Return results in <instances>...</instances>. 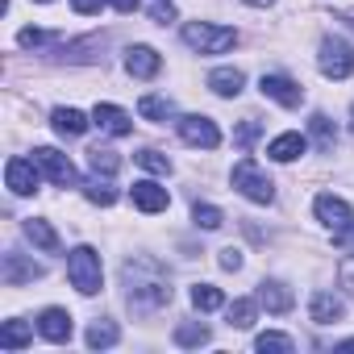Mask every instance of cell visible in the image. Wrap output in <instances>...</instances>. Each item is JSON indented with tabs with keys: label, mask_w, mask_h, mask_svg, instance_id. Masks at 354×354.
<instances>
[{
	"label": "cell",
	"mask_w": 354,
	"mask_h": 354,
	"mask_svg": "<svg viewBox=\"0 0 354 354\" xmlns=\"http://www.w3.org/2000/svg\"><path fill=\"white\" fill-rule=\"evenodd\" d=\"M259 304H263L267 313H288V308L296 304V296H292L288 283H279V279H263V283H259Z\"/></svg>",
	"instance_id": "obj_18"
},
{
	"label": "cell",
	"mask_w": 354,
	"mask_h": 354,
	"mask_svg": "<svg viewBox=\"0 0 354 354\" xmlns=\"http://www.w3.org/2000/svg\"><path fill=\"white\" fill-rule=\"evenodd\" d=\"M71 313L67 308H42L38 313V333L46 337V342H71Z\"/></svg>",
	"instance_id": "obj_14"
},
{
	"label": "cell",
	"mask_w": 354,
	"mask_h": 354,
	"mask_svg": "<svg viewBox=\"0 0 354 354\" xmlns=\"http://www.w3.org/2000/svg\"><path fill=\"white\" fill-rule=\"evenodd\" d=\"M88 162H92V175H117V167H121V158L113 150H104V146L88 150Z\"/></svg>",
	"instance_id": "obj_31"
},
{
	"label": "cell",
	"mask_w": 354,
	"mask_h": 354,
	"mask_svg": "<svg viewBox=\"0 0 354 354\" xmlns=\"http://www.w3.org/2000/svg\"><path fill=\"white\" fill-rule=\"evenodd\" d=\"M100 5H109V0H71V9H75L80 17H92V13H100Z\"/></svg>",
	"instance_id": "obj_39"
},
{
	"label": "cell",
	"mask_w": 354,
	"mask_h": 354,
	"mask_svg": "<svg viewBox=\"0 0 354 354\" xmlns=\"http://www.w3.org/2000/svg\"><path fill=\"white\" fill-rule=\"evenodd\" d=\"M337 275H342V283H346V288H354V254L337 267Z\"/></svg>",
	"instance_id": "obj_40"
},
{
	"label": "cell",
	"mask_w": 354,
	"mask_h": 354,
	"mask_svg": "<svg viewBox=\"0 0 354 354\" xmlns=\"http://www.w3.org/2000/svg\"><path fill=\"white\" fill-rule=\"evenodd\" d=\"M125 71H129L133 80H154V75L162 71V59H158L154 46H129V50H125Z\"/></svg>",
	"instance_id": "obj_13"
},
{
	"label": "cell",
	"mask_w": 354,
	"mask_h": 354,
	"mask_svg": "<svg viewBox=\"0 0 354 354\" xmlns=\"http://www.w3.org/2000/svg\"><path fill=\"white\" fill-rule=\"evenodd\" d=\"M337 350H354V337H346V342H337Z\"/></svg>",
	"instance_id": "obj_43"
},
{
	"label": "cell",
	"mask_w": 354,
	"mask_h": 354,
	"mask_svg": "<svg viewBox=\"0 0 354 354\" xmlns=\"http://www.w3.org/2000/svg\"><path fill=\"white\" fill-rule=\"evenodd\" d=\"M230 184H234L250 205H271V201H275V184L267 180V171H263L254 158H238V162H234Z\"/></svg>",
	"instance_id": "obj_3"
},
{
	"label": "cell",
	"mask_w": 354,
	"mask_h": 354,
	"mask_svg": "<svg viewBox=\"0 0 354 354\" xmlns=\"http://www.w3.org/2000/svg\"><path fill=\"white\" fill-rule=\"evenodd\" d=\"M192 304H196L201 313H213V308L225 304V296H221V288H213V283H196V288H192Z\"/></svg>",
	"instance_id": "obj_29"
},
{
	"label": "cell",
	"mask_w": 354,
	"mask_h": 354,
	"mask_svg": "<svg viewBox=\"0 0 354 354\" xmlns=\"http://www.w3.org/2000/svg\"><path fill=\"white\" fill-rule=\"evenodd\" d=\"M34 162L42 167V175H46L50 184H59V188H84L75 162H71L63 150H55V146H38V150H34Z\"/></svg>",
	"instance_id": "obj_5"
},
{
	"label": "cell",
	"mask_w": 354,
	"mask_h": 354,
	"mask_svg": "<svg viewBox=\"0 0 354 354\" xmlns=\"http://www.w3.org/2000/svg\"><path fill=\"white\" fill-rule=\"evenodd\" d=\"M84 196H88L92 205H100V209H109V205L117 201L113 184H109V180H100V175H96V180H88V184H84Z\"/></svg>",
	"instance_id": "obj_30"
},
{
	"label": "cell",
	"mask_w": 354,
	"mask_h": 354,
	"mask_svg": "<svg viewBox=\"0 0 354 354\" xmlns=\"http://www.w3.org/2000/svg\"><path fill=\"white\" fill-rule=\"evenodd\" d=\"M350 129H354V109H350Z\"/></svg>",
	"instance_id": "obj_45"
},
{
	"label": "cell",
	"mask_w": 354,
	"mask_h": 354,
	"mask_svg": "<svg viewBox=\"0 0 354 354\" xmlns=\"http://www.w3.org/2000/svg\"><path fill=\"white\" fill-rule=\"evenodd\" d=\"M254 313H259V300L238 296V300L230 304V325H234V329H250V325H254Z\"/></svg>",
	"instance_id": "obj_27"
},
{
	"label": "cell",
	"mask_w": 354,
	"mask_h": 354,
	"mask_svg": "<svg viewBox=\"0 0 354 354\" xmlns=\"http://www.w3.org/2000/svg\"><path fill=\"white\" fill-rule=\"evenodd\" d=\"M259 92H263L267 100L283 104V109H296V104L304 100V88H300L296 80H288V75H263V80H259Z\"/></svg>",
	"instance_id": "obj_11"
},
{
	"label": "cell",
	"mask_w": 354,
	"mask_h": 354,
	"mask_svg": "<svg viewBox=\"0 0 354 354\" xmlns=\"http://www.w3.org/2000/svg\"><path fill=\"white\" fill-rule=\"evenodd\" d=\"M133 158H138V167H146L150 175H171V158H167L162 150H138Z\"/></svg>",
	"instance_id": "obj_33"
},
{
	"label": "cell",
	"mask_w": 354,
	"mask_h": 354,
	"mask_svg": "<svg viewBox=\"0 0 354 354\" xmlns=\"http://www.w3.org/2000/svg\"><path fill=\"white\" fill-rule=\"evenodd\" d=\"M92 125H100V133H109V138L133 133V117L125 109H117V104H96L92 109Z\"/></svg>",
	"instance_id": "obj_12"
},
{
	"label": "cell",
	"mask_w": 354,
	"mask_h": 354,
	"mask_svg": "<svg viewBox=\"0 0 354 354\" xmlns=\"http://www.w3.org/2000/svg\"><path fill=\"white\" fill-rule=\"evenodd\" d=\"M55 34H46V30H21L17 34V46H26V50H34V46H46Z\"/></svg>",
	"instance_id": "obj_36"
},
{
	"label": "cell",
	"mask_w": 354,
	"mask_h": 354,
	"mask_svg": "<svg viewBox=\"0 0 354 354\" xmlns=\"http://www.w3.org/2000/svg\"><path fill=\"white\" fill-rule=\"evenodd\" d=\"M209 88L217 92V96H225V100H234L242 88H246V75L238 71V67H217V71H209Z\"/></svg>",
	"instance_id": "obj_19"
},
{
	"label": "cell",
	"mask_w": 354,
	"mask_h": 354,
	"mask_svg": "<svg viewBox=\"0 0 354 354\" xmlns=\"http://www.w3.org/2000/svg\"><path fill=\"white\" fill-rule=\"evenodd\" d=\"M304 150H308V138L296 133V129H288V133H279V138L267 142V158H275V162H296Z\"/></svg>",
	"instance_id": "obj_15"
},
{
	"label": "cell",
	"mask_w": 354,
	"mask_h": 354,
	"mask_svg": "<svg viewBox=\"0 0 354 354\" xmlns=\"http://www.w3.org/2000/svg\"><path fill=\"white\" fill-rule=\"evenodd\" d=\"M246 5H254V9H267V5H275V0H246Z\"/></svg>",
	"instance_id": "obj_42"
},
{
	"label": "cell",
	"mask_w": 354,
	"mask_h": 354,
	"mask_svg": "<svg viewBox=\"0 0 354 354\" xmlns=\"http://www.w3.org/2000/svg\"><path fill=\"white\" fill-rule=\"evenodd\" d=\"M175 125H180V138H184L188 146H201V150L221 146V129H217V121L205 117V113H188V117L175 121Z\"/></svg>",
	"instance_id": "obj_8"
},
{
	"label": "cell",
	"mask_w": 354,
	"mask_h": 354,
	"mask_svg": "<svg viewBox=\"0 0 354 354\" xmlns=\"http://www.w3.org/2000/svg\"><path fill=\"white\" fill-rule=\"evenodd\" d=\"M146 13H150V21H158V26L175 21V5H171V0H150V5H146Z\"/></svg>",
	"instance_id": "obj_35"
},
{
	"label": "cell",
	"mask_w": 354,
	"mask_h": 354,
	"mask_svg": "<svg viewBox=\"0 0 354 354\" xmlns=\"http://www.w3.org/2000/svg\"><path fill=\"white\" fill-rule=\"evenodd\" d=\"M259 133H263V125H259V121H254V117H246V121H242V125H238V133H234V142H238V146H242V150H250V146H254V138H259Z\"/></svg>",
	"instance_id": "obj_34"
},
{
	"label": "cell",
	"mask_w": 354,
	"mask_h": 354,
	"mask_svg": "<svg viewBox=\"0 0 354 354\" xmlns=\"http://www.w3.org/2000/svg\"><path fill=\"white\" fill-rule=\"evenodd\" d=\"M333 246H337V250H346V254H354V221H350V225H342V230L333 234Z\"/></svg>",
	"instance_id": "obj_38"
},
{
	"label": "cell",
	"mask_w": 354,
	"mask_h": 354,
	"mask_svg": "<svg viewBox=\"0 0 354 354\" xmlns=\"http://www.w3.org/2000/svg\"><path fill=\"white\" fill-rule=\"evenodd\" d=\"M30 337H34V329L26 321H17V317L0 325V346L5 350H21V346H30Z\"/></svg>",
	"instance_id": "obj_23"
},
{
	"label": "cell",
	"mask_w": 354,
	"mask_h": 354,
	"mask_svg": "<svg viewBox=\"0 0 354 354\" xmlns=\"http://www.w3.org/2000/svg\"><path fill=\"white\" fill-rule=\"evenodd\" d=\"M109 5H113L117 13H133V9H138V0H109Z\"/></svg>",
	"instance_id": "obj_41"
},
{
	"label": "cell",
	"mask_w": 354,
	"mask_h": 354,
	"mask_svg": "<svg viewBox=\"0 0 354 354\" xmlns=\"http://www.w3.org/2000/svg\"><path fill=\"white\" fill-rule=\"evenodd\" d=\"M0 279H5L9 288L34 283V279H42V263H34V259H26V254L9 250V254H5V263H0Z\"/></svg>",
	"instance_id": "obj_10"
},
{
	"label": "cell",
	"mask_w": 354,
	"mask_h": 354,
	"mask_svg": "<svg viewBox=\"0 0 354 354\" xmlns=\"http://www.w3.org/2000/svg\"><path fill=\"white\" fill-rule=\"evenodd\" d=\"M129 196H133V209H142V213H162V209L171 205V196H167V188H158L154 180H138Z\"/></svg>",
	"instance_id": "obj_16"
},
{
	"label": "cell",
	"mask_w": 354,
	"mask_h": 354,
	"mask_svg": "<svg viewBox=\"0 0 354 354\" xmlns=\"http://www.w3.org/2000/svg\"><path fill=\"white\" fill-rule=\"evenodd\" d=\"M67 279L80 296H96L100 283H104V267H100V254L92 246H75L67 254Z\"/></svg>",
	"instance_id": "obj_2"
},
{
	"label": "cell",
	"mask_w": 354,
	"mask_h": 354,
	"mask_svg": "<svg viewBox=\"0 0 354 354\" xmlns=\"http://www.w3.org/2000/svg\"><path fill=\"white\" fill-rule=\"evenodd\" d=\"M209 325L201 321H184V325H175V346H209Z\"/></svg>",
	"instance_id": "obj_25"
},
{
	"label": "cell",
	"mask_w": 354,
	"mask_h": 354,
	"mask_svg": "<svg viewBox=\"0 0 354 354\" xmlns=\"http://www.w3.org/2000/svg\"><path fill=\"white\" fill-rule=\"evenodd\" d=\"M50 125H55V133H63V138H80L92 121H88L80 109H55V113H50Z\"/></svg>",
	"instance_id": "obj_20"
},
{
	"label": "cell",
	"mask_w": 354,
	"mask_h": 354,
	"mask_svg": "<svg viewBox=\"0 0 354 354\" xmlns=\"http://www.w3.org/2000/svg\"><path fill=\"white\" fill-rule=\"evenodd\" d=\"M317 67H321L325 80H350L354 75V50H350V42L325 38L321 42V55H317Z\"/></svg>",
	"instance_id": "obj_6"
},
{
	"label": "cell",
	"mask_w": 354,
	"mask_h": 354,
	"mask_svg": "<svg viewBox=\"0 0 354 354\" xmlns=\"http://www.w3.org/2000/svg\"><path fill=\"white\" fill-rule=\"evenodd\" d=\"M217 263H221V271H242V250H238V246H225V250L217 254Z\"/></svg>",
	"instance_id": "obj_37"
},
{
	"label": "cell",
	"mask_w": 354,
	"mask_h": 354,
	"mask_svg": "<svg viewBox=\"0 0 354 354\" xmlns=\"http://www.w3.org/2000/svg\"><path fill=\"white\" fill-rule=\"evenodd\" d=\"M5 184H9V192L13 196H34L38 192V184H42V167L34 162V158H9L5 162Z\"/></svg>",
	"instance_id": "obj_7"
},
{
	"label": "cell",
	"mask_w": 354,
	"mask_h": 354,
	"mask_svg": "<svg viewBox=\"0 0 354 354\" xmlns=\"http://www.w3.org/2000/svg\"><path fill=\"white\" fill-rule=\"evenodd\" d=\"M192 221H196L201 230H221V225H225V213H221L217 205H201V201H196V205H192Z\"/></svg>",
	"instance_id": "obj_32"
},
{
	"label": "cell",
	"mask_w": 354,
	"mask_h": 354,
	"mask_svg": "<svg viewBox=\"0 0 354 354\" xmlns=\"http://www.w3.org/2000/svg\"><path fill=\"white\" fill-rule=\"evenodd\" d=\"M38 5H50V0H38Z\"/></svg>",
	"instance_id": "obj_46"
},
{
	"label": "cell",
	"mask_w": 354,
	"mask_h": 354,
	"mask_svg": "<svg viewBox=\"0 0 354 354\" xmlns=\"http://www.w3.org/2000/svg\"><path fill=\"white\" fill-rule=\"evenodd\" d=\"M138 113H142L146 121H171V117H175V104H171L167 96H154V92H146V96L138 100Z\"/></svg>",
	"instance_id": "obj_22"
},
{
	"label": "cell",
	"mask_w": 354,
	"mask_h": 354,
	"mask_svg": "<svg viewBox=\"0 0 354 354\" xmlns=\"http://www.w3.org/2000/svg\"><path fill=\"white\" fill-rule=\"evenodd\" d=\"M117 337H121V329L113 321H92V329H88V346L92 350H109V346H117Z\"/></svg>",
	"instance_id": "obj_28"
},
{
	"label": "cell",
	"mask_w": 354,
	"mask_h": 354,
	"mask_svg": "<svg viewBox=\"0 0 354 354\" xmlns=\"http://www.w3.org/2000/svg\"><path fill=\"white\" fill-rule=\"evenodd\" d=\"M121 288H125L129 313H138V317H154L158 308L171 304V275H167V267H162L158 259H150V254L125 259V267H121Z\"/></svg>",
	"instance_id": "obj_1"
},
{
	"label": "cell",
	"mask_w": 354,
	"mask_h": 354,
	"mask_svg": "<svg viewBox=\"0 0 354 354\" xmlns=\"http://www.w3.org/2000/svg\"><path fill=\"white\" fill-rule=\"evenodd\" d=\"M26 238H30L38 250H46V254L59 250V234H55V225L42 221V217H30V221H26Z\"/></svg>",
	"instance_id": "obj_21"
},
{
	"label": "cell",
	"mask_w": 354,
	"mask_h": 354,
	"mask_svg": "<svg viewBox=\"0 0 354 354\" xmlns=\"http://www.w3.org/2000/svg\"><path fill=\"white\" fill-rule=\"evenodd\" d=\"M308 317H313L317 325H333V321L346 317V304H342V296H333V292H313V300H308Z\"/></svg>",
	"instance_id": "obj_17"
},
{
	"label": "cell",
	"mask_w": 354,
	"mask_h": 354,
	"mask_svg": "<svg viewBox=\"0 0 354 354\" xmlns=\"http://www.w3.org/2000/svg\"><path fill=\"white\" fill-rule=\"evenodd\" d=\"M313 213H317V221H321L329 234H337L342 225H350V221H354V209H350L342 196H333V192H321V196L313 201Z\"/></svg>",
	"instance_id": "obj_9"
},
{
	"label": "cell",
	"mask_w": 354,
	"mask_h": 354,
	"mask_svg": "<svg viewBox=\"0 0 354 354\" xmlns=\"http://www.w3.org/2000/svg\"><path fill=\"white\" fill-rule=\"evenodd\" d=\"M180 38H184V46H192L196 55H225V50L238 42V34H234L230 26H213V21H188V26L180 30Z\"/></svg>",
	"instance_id": "obj_4"
},
{
	"label": "cell",
	"mask_w": 354,
	"mask_h": 354,
	"mask_svg": "<svg viewBox=\"0 0 354 354\" xmlns=\"http://www.w3.org/2000/svg\"><path fill=\"white\" fill-rule=\"evenodd\" d=\"M254 350H259V354H292V350H296V342H292L288 333L267 329V333H259V337H254Z\"/></svg>",
	"instance_id": "obj_24"
},
{
	"label": "cell",
	"mask_w": 354,
	"mask_h": 354,
	"mask_svg": "<svg viewBox=\"0 0 354 354\" xmlns=\"http://www.w3.org/2000/svg\"><path fill=\"white\" fill-rule=\"evenodd\" d=\"M342 21H346V26H350V30H354V13H346V17H342Z\"/></svg>",
	"instance_id": "obj_44"
},
{
	"label": "cell",
	"mask_w": 354,
	"mask_h": 354,
	"mask_svg": "<svg viewBox=\"0 0 354 354\" xmlns=\"http://www.w3.org/2000/svg\"><path fill=\"white\" fill-rule=\"evenodd\" d=\"M308 133H313V142H317L321 150H333L337 129H333V121H329L325 113H313V117H308Z\"/></svg>",
	"instance_id": "obj_26"
}]
</instances>
